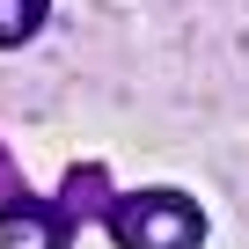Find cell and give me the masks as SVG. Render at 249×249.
I'll return each instance as SVG.
<instances>
[{
    "label": "cell",
    "mask_w": 249,
    "mask_h": 249,
    "mask_svg": "<svg viewBox=\"0 0 249 249\" xmlns=\"http://www.w3.org/2000/svg\"><path fill=\"white\" fill-rule=\"evenodd\" d=\"M117 249H198L205 242V213L183 191H132V198H110L103 213Z\"/></svg>",
    "instance_id": "obj_1"
},
{
    "label": "cell",
    "mask_w": 249,
    "mask_h": 249,
    "mask_svg": "<svg viewBox=\"0 0 249 249\" xmlns=\"http://www.w3.org/2000/svg\"><path fill=\"white\" fill-rule=\"evenodd\" d=\"M73 220L59 213V198H30V191H8V205H0V249H66Z\"/></svg>",
    "instance_id": "obj_2"
},
{
    "label": "cell",
    "mask_w": 249,
    "mask_h": 249,
    "mask_svg": "<svg viewBox=\"0 0 249 249\" xmlns=\"http://www.w3.org/2000/svg\"><path fill=\"white\" fill-rule=\"evenodd\" d=\"M110 198H117V191H110V169L81 161V169L66 176V191H59V213H66V220H103Z\"/></svg>",
    "instance_id": "obj_3"
},
{
    "label": "cell",
    "mask_w": 249,
    "mask_h": 249,
    "mask_svg": "<svg viewBox=\"0 0 249 249\" xmlns=\"http://www.w3.org/2000/svg\"><path fill=\"white\" fill-rule=\"evenodd\" d=\"M0 191H22V176H15V161L0 154Z\"/></svg>",
    "instance_id": "obj_5"
},
{
    "label": "cell",
    "mask_w": 249,
    "mask_h": 249,
    "mask_svg": "<svg viewBox=\"0 0 249 249\" xmlns=\"http://www.w3.org/2000/svg\"><path fill=\"white\" fill-rule=\"evenodd\" d=\"M52 15V0H0V44H30Z\"/></svg>",
    "instance_id": "obj_4"
}]
</instances>
